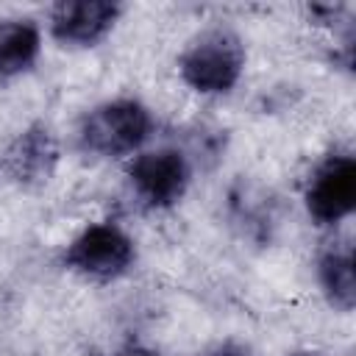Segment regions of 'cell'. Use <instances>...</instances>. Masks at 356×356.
Returning a JSON list of instances; mask_svg holds the SVG:
<instances>
[{
  "mask_svg": "<svg viewBox=\"0 0 356 356\" xmlns=\"http://www.w3.org/2000/svg\"><path fill=\"white\" fill-rule=\"evenodd\" d=\"M42 47V36L33 19H3L0 22V78L25 72Z\"/></svg>",
  "mask_w": 356,
  "mask_h": 356,
  "instance_id": "ba28073f",
  "label": "cell"
},
{
  "mask_svg": "<svg viewBox=\"0 0 356 356\" xmlns=\"http://www.w3.org/2000/svg\"><path fill=\"white\" fill-rule=\"evenodd\" d=\"M189 175H192L189 161L175 147H156L139 153L128 167L134 192L150 209H167L178 203L189 186Z\"/></svg>",
  "mask_w": 356,
  "mask_h": 356,
  "instance_id": "277c9868",
  "label": "cell"
},
{
  "mask_svg": "<svg viewBox=\"0 0 356 356\" xmlns=\"http://www.w3.org/2000/svg\"><path fill=\"white\" fill-rule=\"evenodd\" d=\"M320 284L331 306L339 312H350L356 300V284H353V250L348 242L331 245L320 256Z\"/></svg>",
  "mask_w": 356,
  "mask_h": 356,
  "instance_id": "9c48e42d",
  "label": "cell"
},
{
  "mask_svg": "<svg viewBox=\"0 0 356 356\" xmlns=\"http://www.w3.org/2000/svg\"><path fill=\"white\" fill-rule=\"evenodd\" d=\"M292 356H323V353H314V350H300V353H292Z\"/></svg>",
  "mask_w": 356,
  "mask_h": 356,
  "instance_id": "7c38bea8",
  "label": "cell"
},
{
  "mask_svg": "<svg viewBox=\"0 0 356 356\" xmlns=\"http://www.w3.org/2000/svg\"><path fill=\"white\" fill-rule=\"evenodd\" d=\"M120 17V3L111 0H64L53 6L50 31L64 44L89 47L100 42Z\"/></svg>",
  "mask_w": 356,
  "mask_h": 356,
  "instance_id": "8992f818",
  "label": "cell"
},
{
  "mask_svg": "<svg viewBox=\"0 0 356 356\" xmlns=\"http://www.w3.org/2000/svg\"><path fill=\"white\" fill-rule=\"evenodd\" d=\"M134 239L114 222L86 225L64 250V264L89 278H117L134 264Z\"/></svg>",
  "mask_w": 356,
  "mask_h": 356,
  "instance_id": "3957f363",
  "label": "cell"
},
{
  "mask_svg": "<svg viewBox=\"0 0 356 356\" xmlns=\"http://www.w3.org/2000/svg\"><path fill=\"white\" fill-rule=\"evenodd\" d=\"M356 206V161L350 156H328L306 186V209L320 225L345 220Z\"/></svg>",
  "mask_w": 356,
  "mask_h": 356,
  "instance_id": "5b68a950",
  "label": "cell"
},
{
  "mask_svg": "<svg viewBox=\"0 0 356 356\" xmlns=\"http://www.w3.org/2000/svg\"><path fill=\"white\" fill-rule=\"evenodd\" d=\"M181 78L203 95L231 92L245 67L242 39L231 28H209L203 31L178 61Z\"/></svg>",
  "mask_w": 356,
  "mask_h": 356,
  "instance_id": "6da1fadb",
  "label": "cell"
},
{
  "mask_svg": "<svg viewBox=\"0 0 356 356\" xmlns=\"http://www.w3.org/2000/svg\"><path fill=\"white\" fill-rule=\"evenodd\" d=\"M114 356H159V353H156V350H150V348H142V345H128V348L117 350Z\"/></svg>",
  "mask_w": 356,
  "mask_h": 356,
  "instance_id": "8fae6325",
  "label": "cell"
},
{
  "mask_svg": "<svg viewBox=\"0 0 356 356\" xmlns=\"http://www.w3.org/2000/svg\"><path fill=\"white\" fill-rule=\"evenodd\" d=\"M153 131V117L150 111L139 103V100H108L97 108H92L81 128V147L103 156V159H114V156H128L134 150H139L145 145V139Z\"/></svg>",
  "mask_w": 356,
  "mask_h": 356,
  "instance_id": "7a4b0ae2",
  "label": "cell"
},
{
  "mask_svg": "<svg viewBox=\"0 0 356 356\" xmlns=\"http://www.w3.org/2000/svg\"><path fill=\"white\" fill-rule=\"evenodd\" d=\"M56 159H58V150L50 131L44 125H31L3 153V170L17 184L47 181V175L56 167Z\"/></svg>",
  "mask_w": 356,
  "mask_h": 356,
  "instance_id": "52a82bcc",
  "label": "cell"
},
{
  "mask_svg": "<svg viewBox=\"0 0 356 356\" xmlns=\"http://www.w3.org/2000/svg\"><path fill=\"white\" fill-rule=\"evenodd\" d=\"M206 356H250L248 348L236 345V342H225V345H217L214 350H209Z\"/></svg>",
  "mask_w": 356,
  "mask_h": 356,
  "instance_id": "30bf717a",
  "label": "cell"
}]
</instances>
